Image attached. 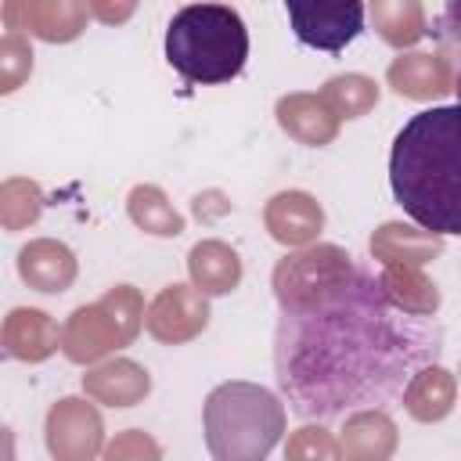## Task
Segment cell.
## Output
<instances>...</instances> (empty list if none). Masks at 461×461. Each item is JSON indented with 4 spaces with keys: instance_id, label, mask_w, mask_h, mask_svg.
<instances>
[{
    "instance_id": "cell-12",
    "label": "cell",
    "mask_w": 461,
    "mask_h": 461,
    "mask_svg": "<svg viewBox=\"0 0 461 461\" xmlns=\"http://www.w3.org/2000/svg\"><path fill=\"white\" fill-rule=\"evenodd\" d=\"M0 342H4V353H7L11 360L43 364V360H50V357L61 349V328H58V321H54L47 310L14 306V310L4 317Z\"/></svg>"
},
{
    "instance_id": "cell-8",
    "label": "cell",
    "mask_w": 461,
    "mask_h": 461,
    "mask_svg": "<svg viewBox=\"0 0 461 461\" xmlns=\"http://www.w3.org/2000/svg\"><path fill=\"white\" fill-rule=\"evenodd\" d=\"M144 328L162 346H180L198 339L209 328V295H202L194 285H166L148 303Z\"/></svg>"
},
{
    "instance_id": "cell-17",
    "label": "cell",
    "mask_w": 461,
    "mask_h": 461,
    "mask_svg": "<svg viewBox=\"0 0 461 461\" xmlns=\"http://www.w3.org/2000/svg\"><path fill=\"white\" fill-rule=\"evenodd\" d=\"M274 115H277V126L306 148H324L339 137V115L324 104L321 94H306V90L285 94L277 97Z\"/></svg>"
},
{
    "instance_id": "cell-21",
    "label": "cell",
    "mask_w": 461,
    "mask_h": 461,
    "mask_svg": "<svg viewBox=\"0 0 461 461\" xmlns=\"http://www.w3.org/2000/svg\"><path fill=\"white\" fill-rule=\"evenodd\" d=\"M378 285L385 299L407 317H436L439 310V288L421 267H382Z\"/></svg>"
},
{
    "instance_id": "cell-6",
    "label": "cell",
    "mask_w": 461,
    "mask_h": 461,
    "mask_svg": "<svg viewBox=\"0 0 461 461\" xmlns=\"http://www.w3.org/2000/svg\"><path fill=\"white\" fill-rule=\"evenodd\" d=\"M353 277H357V267L342 245L313 241L277 259L270 274V288L281 313L295 317V313H313L331 299H339L353 285Z\"/></svg>"
},
{
    "instance_id": "cell-19",
    "label": "cell",
    "mask_w": 461,
    "mask_h": 461,
    "mask_svg": "<svg viewBox=\"0 0 461 461\" xmlns=\"http://www.w3.org/2000/svg\"><path fill=\"white\" fill-rule=\"evenodd\" d=\"M457 403V375H450L443 364H425L421 371H414V378L403 389V411L421 421H443Z\"/></svg>"
},
{
    "instance_id": "cell-30",
    "label": "cell",
    "mask_w": 461,
    "mask_h": 461,
    "mask_svg": "<svg viewBox=\"0 0 461 461\" xmlns=\"http://www.w3.org/2000/svg\"><path fill=\"white\" fill-rule=\"evenodd\" d=\"M133 11H137L133 4H115V7H112V4H90V18H101V22H108V25H112V22H126Z\"/></svg>"
},
{
    "instance_id": "cell-5",
    "label": "cell",
    "mask_w": 461,
    "mask_h": 461,
    "mask_svg": "<svg viewBox=\"0 0 461 461\" xmlns=\"http://www.w3.org/2000/svg\"><path fill=\"white\" fill-rule=\"evenodd\" d=\"M144 295L133 285H112L97 303L76 306L61 324V353L72 364H101L130 346L144 328Z\"/></svg>"
},
{
    "instance_id": "cell-28",
    "label": "cell",
    "mask_w": 461,
    "mask_h": 461,
    "mask_svg": "<svg viewBox=\"0 0 461 461\" xmlns=\"http://www.w3.org/2000/svg\"><path fill=\"white\" fill-rule=\"evenodd\" d=\"M101 461H162V447L144 429H122L104 443Z\"/></svg>"
},
{
    "instance_id": "cell-20",
    "label": "cell",
    "mask_w": 461,
    "mask_h": 461,
    "mask_svg": "<svg viewBox=\"0 0 461 461\" xmlns=\"http://www.w3.org/2000/svg\"><path fill=\"white\" fill-rule=\"evenodd\" d=\"M187 274H191V285L202 295H227L241 285V256L227 241L205 238V241L191 245Z\"/></svg>"
},
{
    "instance_id": "cell-26",
    "label": "cell",
    "mask_w": 461,
    "mask_h": 461,
    "mask_svg": "<svg viewBox=\"0 0 461 461\" xmlns=\"http://www.w3.org/2000/svg\"><path fill=\"white\" fill-rule=\"evenodd\" d=\"M285 461H342L339 439L324 425H299L285 443Z\"/></svg>"
},
{
    "instance_id": "cell-29",
    "label": "cell",
    "mask_w": 461,
    "mask_h": 461,
    "mask_svg": "<svg viewBox=\"0 0 461 461\" xmlns=\"http://www.w3.org/2000/svg\"><path fill=\"white\" fill-rule=\"evenodd\" d=\"M436 32L439 36H447L450 43H457L461 47V0H450L443 11H439V18H436Z\"/></svg>"
},
{
    "instance_id": "cell-15",
    "label": "cell",
    "mask_w": 461,
    "mask_h": 461,
    "mask_svg": "<svg viewBox=\"0 0 461 461\" xmlns=\"http://www.w3.org/2000/svg\"><path fill=\"white\" fill-rule=\"evenodd\" d=\"M83 393L104 407H137L151 393V375L130 357H112L83 375Z\"/></svg>"
},
{
    "instance_id": "cell-10",
    "label": "cell",
    "mask_w": 461,
    "mask_h": 461,
    "mask_svg": "<svg viewBox=\"0 0 461 461\" xmlns=\"http://www.w3.org/2000/svg\"><path fill=\"white\" fill-rule=\"evenodd\" d=\"M4 22H7V29L29 32L43 43H72L90 22V4H79V0H7Z\"/></svg>"
},
{
    "instance_id": "cell-24",
    "label": "cell",
    "mask_w": 461,
    "mask_h": 461,
    "mask_svg": "<svg viewBox=\"0 0 461 461\" xmlns=\"http://www.w3.org/2000/svg\"><path fill=\"white\" fill-rule=\"evenodd\" d=\"M321 97H324V104L339 115V122L342 119H360V115H367L375 104H378V97H382V90H378V83L371 79V76H364V72H342V76H331L324 86H321Z\"/></svg>"
},
{
    "instance_id": "cell-22",
    "label": "cell",
    "mask_w": 461,
    "mask_h": 461,
    "mask_svg": "<svg viewBox=\"0 0 461 461\" xmlns=\"http://www.w3.org/2000/svg\"><path fill=\"white\" fill-rule=\"evenodd\" d=\"M367 14H371L375 32H378L389 47H396L400 54H403L407 47H414V43L429 32V25H425V7H421L418 0H375V4L367 7Z\"/></svg>"
},
{
    "instance_id": "cell-11",
    "label": "cell",
    "mask_w": 461,
    "mask_h": 461,
    "mask_svg": "<svg viewBox=\"0 0 461 461\" xmlns=\"http://www.w3.org/2000/svg\"><path fill=\"white\" fill-rule=\"evenodd\" d=\"M267 234L285 249H306L324 230V209L310 191H277L263 209Z\"/></svg>"
},
{
    "instance_id": "cell-7",
    "label": "cell",
    "mask_w": 461,
    "mask_h": 461,
    "mask_svg": "<svg viewBox=\"0 0 461 461\" xmlns=\"http://www.w3.org/2000/svg\"><path fill=\"white\" fill-rule=\"evenodd\" d=\"M47 454L54 461H94L104 450V421L90 396H61L43 421Z\"/></svg>"
},
{
    "instance_id": "cell-1",
    "label": "cell",
    "mask_w": 461,
    "mask_h": 461,
    "mask_svg": "<svg viewBox=\"0 0 461 461\" xmlns=\"http://www.w3.org/2000/svg\"><path fill=\"white\" fill-rule=\"evenodd\" d=\"M429 317L400 313L378 281L357 270L353 285L313 313L281 317L277 382L303 414H339L353 403H382L403 389L436 353Z\"/></svg>"
},
{
    "instance_id": "cell-27",
    "label": "cell",
    "mask_w": 461,
    "mask_h": 461,
    "mask_svg": "<svg viewBox=\"0 0 461 461\" xmlns=\"http://www.w3.org/2000/svg\"><path fill=\"white\" fill-rule=\"evenodd\" d=\"M32 76V47L25 32L7 29L0 40V94H14Z\"/></svg>"
},
{
    "instance_id": "cell-2",
    "label": "cell",
    "mask_w": 461,
    "mask_h": 461,
    "mask_svg": "<svg viewBox=\"0 0 461 461\" xmlns=\"http://www.w3.org/2000/svg\"><path fill=\"white\" fill-rule=\"evenodd\" d=\"M389 184L418 227L439 238L461 234V104L425 108L400 126Z\"/></svg>"
},
{
    "instance_id": "cell-14",
    "label": "cell",
    "mask_w": 461,
    "mask_h": 461,
    "mask_svg": "<svg viewBox=\"0 0 461 461\" xmlns=\"http://www.w3.org/2000/svg\"><path fill=\"white\" fill-rule=\"evenodd\" d=\"M76 274H79L76 252L58 238H32L29 245L18 249V277L36 292L47 295L68 292Z\"/></svg>"
},
{
    "instance_id": "cell-13",
    "label": "cell",
    "mask_w": 461,
    "mask_h": 461,
    "mask_svg": "<svg viewBox=\"0 0 461 461\" xmlns=\"http://www.w3.org/2000/svg\"><path fill=\"white\" fill-rule=\"evenodd\" d=\"M385 83L411 101H436L454 90V68L439 50H407L389 61Z\"/></svg>"
},
{
    "instance_id": "cell-4",
    "label": "cell",
    "mask_w": 461,
    "mask_h": 461,
    "mask_svg": "<svg viewBox=\"0 0 461 461\" xmlns=\"http://www.w3.org/2000/svg\"><path fill=\"white\" fill-rule=\"evenodd\" d=\"M285 403L256 382H223L202 407L212 461H267L285 436Z\"/></svg>"
},
{
    "instance_id": "cell-31",
    "label": "cell",
    "mask_w": 461,
    "mask_h": 461,
    "mask_svg": "<svg viewBox=\"0 0 461 461\" xmlns=\"http://www.w3.org/2000/svg\"><path fill=\"white\" fill-rule=\"evenodd\" d=\"M454 94H457V104H461V72H457V79H454Z\"/></svg>"
},
{
    "instance_id": "cell-16",
    "label": "cell",
    "mask_w": 461,
    "mask_h": 461,
    "mask_svg": "<svg viewBox=\"0 0 461 461\" xmlns=\"http://www.w3.org/2000/svg\"><path fill=\"white\" fill-rule=\"evenodd\" d=\"M396 447H400V429L382 407L353 411L342 421L339 432L342 461H393Z\"/></svg>"
},
{
    "instance_id": "cell-32",
    "label": "cell",
    "mask_w": 461,
    "mask_h": 461,
    "mask_svg": "<svg viewBox=\"0 0 461 461\" xmlns=\"http://www.w3.org/2000/svg\"><path fill=\"white\" fill-rule=\"evenodd\" d=\"M457 378H461V371H457Z\"/></svg>"
},
{
    "instance_id": "cell-9",
    "label": "cell",
    "mask_w": 461,
    "mask_h": 461,
    "mask_svg": "<svg viewBox=\"0 0 461 461\" xmlns=\"http://www.w3.org/2000/svg\"><path fill=\"white\" fill-rule=\"evenodd\" d=\"M292 32L299 43L313 50H342L349 40L364 32L367 7L360 0H339V4H285Z\"/></svg>"
},
{
    "instance_id": "cell-23",
    "label": "cell",
    "mask_w": 461,
    "mask_h": 461,
    "mask_svg": "<svg viewBox=\"0 0 461 461\" xmlns=\"http://www.w3.org/2000/svg\"><path fill=\"white\" fill-rule=\"evenodd\" d=\"M126 212H130L133 227L151 234V238H176V234H184V216L173 209L166 191L155 187V184H137L126 194Z\"/></svg>"
},
{
    "instance_id": "cell-18",
    "label": "cell",
    "mask_w": 461,
    "mask_h": 461,
    "mask_svg": "<svg viewBox=\"0 0 461 461\" xmlns=\"http://www.w3.org/2000/svg\"><path fill=\"white\" fill-rule=\"evenodd\" d=\"M367 249L382 267H425L443 252V238L403 220H385L375 227Z\"/></svg>"
},
{
    "instance_id": "cell-25",
    "label": "cell",
    "mask_w": 461,
    "mask_h": 461,
    "mask_svg": "<svg viewBox=\"0 0 461 461\" xmlns=\"http://www.w3.org/2000/svg\"><path fill=\"white\" fill-rule=\"evenodd\" d=\"M43 212V187L29 176H7L0 184V223L4 230H25Z\"/></svg>"
},
{
    "instance_id": "cell-3",
    "label": "cell",
    "mask_w": 461,
    "mask_h": 461,
    "mask_svg": "<svg viewBox=\"0 0 461 461\" xmlns=\"http://www.w3.org/2000/svg\"><path fill=\"white\" fill-rule=\"evenodd\" d=\"M249 58V29L227 4H187L169 18L166 61L198 86L230 83Z\"/></svg>"
}]
</instances>
